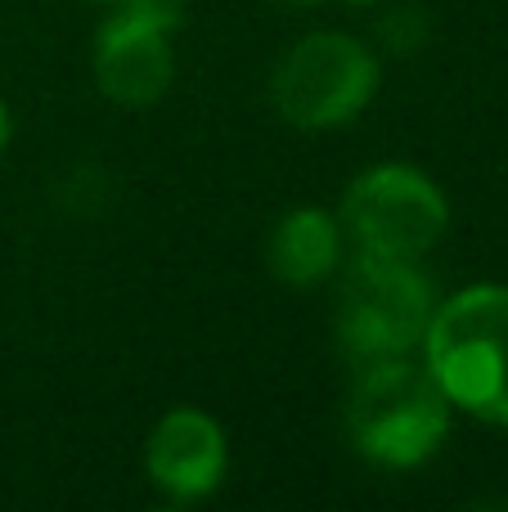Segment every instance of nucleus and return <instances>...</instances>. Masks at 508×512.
<instances>
[{"mask_svg": "<svg viewBox=\"0 0 508 512\" xmlns=\"http://www.w3.org/2000/svg\"><path fill=\"white\" fill-rule=\"evenodd\" d=\"M5 140H9V108L0 104V149H5Z\"/></svg>", "mask_w": 508, "mask_h": 512, "instance_id": "nucleus-9", "label": "nucleus"}, {"mask_svg": "<svg viewBox=\"0 0 508 512\" xmlns=\"http://www.w3.org/2000/svg\"><path fill=\"white\" fill-rule=\"evenodd\" d=\"M149 481L176 504L212 495L225 477V432L203 409H171L144 450Z\"/></svg>", "mask_w": 508, "mask_h": 512, "instance_id": "nucleus-7", "label": "nucleus"}, {"mask_svg": "<svg viewBox=\"0 0 508 512\" xmlns=\"http://www.w3.org/2000/svg\"><path fill=\"white\" fill-rule=\"evenodd\" d=\"M378 90V59L347 32L297 41L270 72V104L302 131L347 126Z\"/></svg>", "mask_w": 508, "mask_h": 512, "instance_id": "nucleus-4", "label": "nucleus"}, {"mask_svg": "<svg viewBox=\"0 0 508 512\" xmlns=\"http://www.w3.org/2000/svg\"><path fill=\"white\" fill-rule=\"evenodd\" d=\"M450 207L441 189L414 167H374L351 180L342 198V230L356 252L387 261H419L446 234Z\"/></svg>", "mask_w": 508, "mask_h": 512, "instance_id": "nucleus-5", "label": "nucleus"}, {"mask_svg": "<svg viewBox=\"0 0 508 512\" xmlns=\"http://www.w3.org/2000/svg\"><path fill=\"white\" fill-rule=\"evenodd\" d=\"M270 274L288 288H315L324 283L342 261V230L320 207H297L275 225L266 243Z\"/></svg>", "mask_w": 508, "mask_h": 512, "instance_id": "nucleus-8", "label": "nucleus"}, {"mask_svg": "<svg viewBox=\"0 0 508 512\" xmlns=\"http://www.w3.org/2000/svg\"><path fill=\"white\" fill-rule=\"evenodd\" d=\"M279 5H288V9H306V5H324V0H279Z\"/></svg>", "mask_w": 508, "mask_h": 512, "instance_id": "nucleus-10", "label": "nucleus"}, {"mask_svg": "<svg viewBox=\"0 0 508 512\" xmlns=\"http://www.w3.org/2000/svg\"><path fill=\"white\" fill-rule=\"evenodd\" d=\"M423 360L446 400L491 427H508V288L473 283L432 310Z\"/></svg>", "mask_w": 508, "mask_h": 512, "instance_id": "nucleus-1", "label": "nucleus"}, {"mask_svg": "<svg viewBox=\"0 0 508 512\" xmlns=\"http://www.w3.org/2000/svg\"><path fill=\"white\" fill-rule=\"evenodd\" d=\"M450 432V400L410 355L356 364L347 396V436L356 454L378 468H419L441 450Z\"/></svg>", "mask_w": 508, "mask_h": 512, "instance_id": "nucleus-2", "label": "nucleus"}, {"mask_svg": "<svg viewBox=\"0 0 508 512\" xmlns=\"http://www.w3.org/2000/svg\"><path fill=\"white\" fill-rule=\"evenodd\" d=\"M432 283L414 270V261L365 256L351 261L338 301V342L351 364L392 360L423 351L432 324Z\"/></svg>", "mask_w": 508, "mask_h": 512, "instance_id": "nucleus-3", "label": "nucleus"}, {"mask_svg": "<svg viewBox=\"0 0 508 512\" xmlns=\"http://www.w3.org/2000/svg\"><path fill=\"white\" fill-rule=\"evenodd\" d=\"M180 27V0H117L95 41V77L113 104L144 108L167 95L176 54L171 32Z\"/></svg>", "mask_w": 508, "mask_h": 512, "instance_id": "nucleus-6", "label": "nucleus"}]
</instances>
